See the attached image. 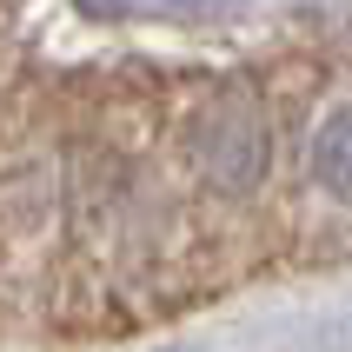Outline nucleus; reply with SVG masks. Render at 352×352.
<instances>
[{
    "label": "nucleus",
    "mask_w": 352,
    "mask_h": 352,
    "mask_svg": "<svg viewBox=\"0 0 352 352\" xmlns=\"http://www.w3.org/2000/svg\"><path fill=\"white\" fill-rule=\"evenodd\" d=\"M173 7H233V0H173Z\"/></svg>",
    "instance_id": "nucleus-3"
},
{
    "label": "nucleus",
    "mask_w": 352,
    "mask_h": 352,
    "mask_svg": "<svg viewBox=\"0 0 352 352\" xmlns=\"http://www.w3.org/2000/svg\"><path fill=\"white\" fill-rule=\"evenodd\" d=\"M313 179L339 206H352V107L326 113V126H319V140H313Z\"/></svg>",
    "instance_id": "nucleus-2"
},
{
    "label": "nucleus",
    "mask_w": 352,
    "mask_h": 352,
    "mask_svg": "<svg viewBox=\"0 0 352 352\" xmlns=\"http://www.w3.org/2000/svg\"><path fill=\"white\" fill-rule=\"evenodd\" d=\"M193 160L199 173L226 186V193H246L266 166V120H259L253 94H219L206 113H199V133H193Z\"/></svg>",
    "instance_id": "nucleus-1"
}]
</instances>
